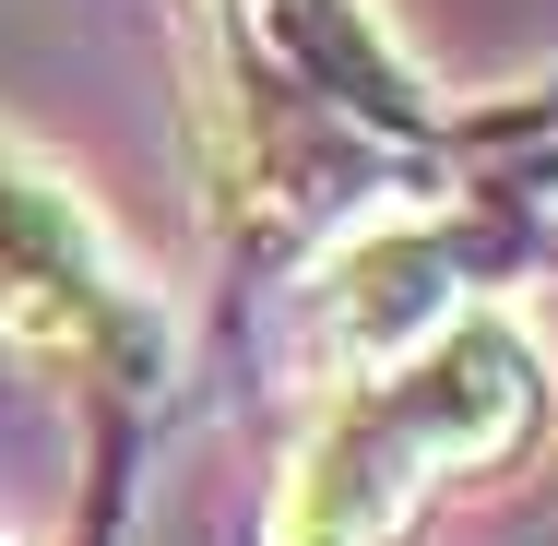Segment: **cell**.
I'll list each match as a JSON object with an SVG mask.
<instances>
[{"instance_id":"1","label":"cell","mask_w":558,"mask_h":546,"mask_svg":"<svg viewBox=\"0 0 558 546\" xmlns=\"http://www.w3.org/2000/svg\"><path fill=\"white\" fill-rule=\"evenodd\" d=\"M547 416V356L535 332L499 310L440 321L416 356L356 368L322 428L298 439L286 487H274V535L262 546H392L451 475H487L499 451Z\"/></svg>"},{"instance_id":"2","label":"cell","mask_w":558,"mask_h":546,"mask_svg":"<svg viewBox=\"0 0 558 546\" xmlns=\"http://www.w3.org/2000/svg\"><path fill=\"white\" fill-rule=\"evenodd\" d=\"M119 310V262L96 203L24 143L0 131V344H36V356H84Z\"/></svg>"},{"instance_id":"3","label":"cell","mask_w":558,"mask_h":546,"mask_svg":"<svg viewBox=\"0 0 558 546\" xmlns=\"http://www.w3.org/2000/svg\"><path fill=\"white\" fill-rule=\"evenodd\" d=\"M310 321H322V356H333L344 380L416 356L440 321H463V298H451V250L428 238V226H380V238H356L333 274H322Z\"/></svg>"}]
</instances>
